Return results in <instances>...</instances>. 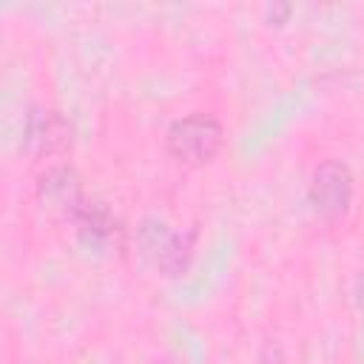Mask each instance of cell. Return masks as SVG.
<instances>
[{
    "instance_id": "1",
    "label": "cell",
    "mask_w": 364,
    "mask_h": 364,
    "mask_svg": "<svg viewBox=\"0 0 364 364\" xmlns=\"http://www.w3.org/2000/svg\"><path fill=\"white\" fill-rule=\"evenodd\" d=\"M225 145V128L213 114L191 111L185 117H176L165 128V151L191 168H202L219 156Z\"/></svg>"
},
{
    "instance_id": "2",
    "label": "cell",
    "mask_w": 364,
    "mask_h": 364,
    "mask_svg": "<svg viewBox=\"0 0 364 364\" xmlns=\"http://www.w3.org/2000/svg\"><path fill=\"white\" fill-rule=\"evenodd\" d=\"M353 193H355V179L344 159L327 156L313 168V176L307 185V199H310L313 213L321 222H327V225L341 222L350 213Z\"/></svg>"
},
{
    "instance_id": "3",
    "label": "cell",
    "mask_w": 364,
    "mask_h": 364,
    "mask_svg": "<svg viewBox=\"0 0 364 364\" xmlns=\"http://www.w3.org/2000/svg\"><path fill=\"white\" fill-rule=\"evenodd\" d=\"M136 247L162 276H179L193 256V236L176 230L159 216H145L136 228Z\"/></svg>"
},
{
    "instance_id": "4",
    "label": "cell",
    "mask_w": 364,
    "mask_h": 364,
    "mask_svg": "<svg viewBox=\"0 0 364 364\" xmlns=\"http://www.w3.org/2000/svg\"><path fill=\"white\" fill-rule=\"evenodd\" d=\"M34 196H37L40 210L48 219H54V222H71V225L77 222V216L88 205L85 188H82V176L68 162H51V165H46V171L37 176Z\"/></svg>"
},
{
    "instance_id": "5",
    "label": "cell",
    "mask_w": 364,
    "mask_h": 364,
    "mask_svg": "<svg viewBox=\"0 0 364 364\" xmlns=\"http://www.w3.org/2000/svg\"><path fill=\"white\" fill-rule=\"evenodd\" d=\"M74 145L71 122L46 105H34L23 122V148L37 159H54L68 154Z\"/></svg>"
},
{
    "instance_id": "6",
    "label": "cell",
    "mask_w": 364,
    "mask_h": 364,
    "mask_svg": "<svg viewBox=\"0 0 364 364\" xmlns=\"http://www.w3.org/2000/svg\"><path fill=\"white\" fill-rule=\"evenodd\" d=\"M74 228H77V236L88 247H97V250L119 247L122 245V236H125V228H122L119 216L105 202H100V199H88V205L77 216Z\"/></svg>"
},
{
    "instance_id": "7",
    "label": "cell",
    "mask_w": 364,
    "mask_h": 364,
    "mask_svg": "<svg viewBox=\"0 0 364 364\" xmlns=\"http://www.w3.org/2000/svg\"><path fill=\"white\" fill-rule=\"evenodd\" d=\"M264 11H267V17H270V20L279 26V23H284V20H287V14H290V6H287V3H273V6H267Z\"/></svg>"
}]
</instances>
